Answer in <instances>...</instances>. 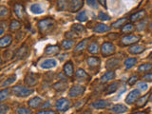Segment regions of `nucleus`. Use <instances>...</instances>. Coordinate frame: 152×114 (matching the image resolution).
<instances>
[{
  "instance_id": "1",
  "label": "nucleus",
  "mask_w": 152,
  "mask_h": 114,
  "mask_svg": "<svg viewBox=\"0 0 152 114\" xmlns=\"http://www.w3.org/2000/svg\"><path fill=\"white\" fill-rule=\"evenodd\" d=\"M54 21L51 18H45L42 20L38 21V28H39V31L42 34H46V33L50 32L52 28H54Z\"/></svg>"
},
{
  "instance_id": "2",
  "label": "nucleus",
  "mask_w": 152,
  "mask_h": 114,
  "mask_svg": "<svg viewBox=\"0 0 152 114\" xmlns=\"http://www.w3.org/2000/svg\"><path fill=\"white\" fill-rule=\"evenodd\" d=\"M33 92L32 88H28L23 86H16L12 88V93L17 97H27Z\"/></svg>"
},
{
  "instance_id": "3",
  "label": "nucleus",
  "mask_w": 152,
  "mask_h": 114,
  "mask_svg": "<svg viewBox=\"0 0 152 114\" xmlns=\"http://www.w3.org/2000/svg\"><path fill=\"white\" fill-rule=\"evenodd\" d=\"M101 51L103 56L112 55L115 52V46L110 42H104L101 47Z\"/></svg>"
},
{
  "instance_id": "4",
  "label": "nucleus",
  "mask_w": 152,
  "mask_h": 114,
  "mask_svg": "<svg viewBox=\"0 0 152 114\" xmlns=\"http://www.w3.org/2000/svg\"><path fill=\"white\" fill-rule=\"evenodd\" d=\"M85 91H86L85 87L80 85H76V86H73V87L69 89V95L71 98H76V97H80L81 95H83Z\"/></svg>"
},
{
  "instance_id": "5",
  "label": "nucleus",
  "mask_w": 152,
  "mask_h": 114,
  "mask_svg": "<svg viewBox=\"0 0 152 114\" xmlns=\"http://www.w3.org/2000/svg\"><path fill=\"white\" fill-rule=\"evenodd\" d=\"M56 109L59 111H66L71 107V102L66 98H61L56 102Z\"/></svg>"
},
{
  "instance_id": "6",
  "label": "nucleus",
  "mask_w": 152,
  "mask_h": 114,
  "mask_svg": "<svg viewBox=\"0 0 152 114\" xmlns=\"http://www.w3.org/2000/svg\"><path fill=\"white\" fill-rule=\"evenodd\" d=\"M141 39L140 35H134V34H130V35H126L122 38V45L124 46H129V45H133L137 43Z\"/></svg>"
},
{
  "instance_id": "7",
  "label": "nucleus",
  "mask_w": 152,
  "mask_h": 114,
  "mask_svg": "<svg viewBox=\"0 0 152 114\" xmlns=\"http://www.w3.org/2000/svg\"><path fill=\"white\" fill-rule=\"evenodd\" d=\"M140 97V90L139 89H134L132 91L129 92V94L127 95L126 98V103L128 104H131L134 102H136Z\"/></svg>"
},
{
  "instance_id": "8",
  "label": "nucleus",
  "mask_w": 152,
  "mask_h": 114,
  "mask_svg": "<svg viewBox=\"0 0 152 114\" xmlns=\"http://www.w3.org/2000/svg\"><path fill=\"white\" fill-rule=\"evenodd\" d=\"M38 82V76L34 73H28L25 77V83L28 87H33Z\"/></svg>"
},
{
  "instance_id": "9",
  "label": "nucleus",
  "mask_w": 152,
  "mask_h": 114,
  "mask_svg": "<svg viewBox=\"0 0 152 114\" xmlns=\"http://www.w3.org/2000/svg\"><path fill=\"white\" fill-rule=\"evenodd\" d=\"M121 64V61L120 59L118 58H111L107 61L106 63V68L107 69H118L119 66Z\"/></svg>"
},
{
  "instance_id": "10",
  "label": "nucleus",
  "mask_w": 152,
  "mask_h": 114,
  "mask_svg": "<svg viewBox=\"0 0 152 114\" xmlns=\"http://www.w3.org/2000/svg\"><path fill=\"white\" fill-rule=\"evenodd\" d=\"M83 1L81 0H74V1H70L69 3V10L71 12H77L78 10H80L83 6Z\"/></svg>"
},
{
  "instance_id": "11",
  "label": "nucleus",
  "mask_w": 152,
  "mask_h": 114,
  "mask_svg": "<svg viewBox=\"0 0 152 114\" xmlns=\"http://www.w3.org/2000/svg\"><path fill=\"white\" fill-rule=\"evenodd\" d=\"M14 12H15L16 16L20 19H23L25 16V8L22 4L20 3H16L14 5Z\"/></svg>"
},
{
  "instance_id": "12",
  "label": "nucleus",
  "mask_w": 152,
  "mask_h": 114,
  "mask_svg": "<svg viewBox=\"0 0 152 114\" xmlns=\"http://www.w3.org/2000/svg\"><path fill=\"white\" fill-rule=\"evenodd\" d=\"M110 106V103L107 100H98V101L94 102L91 104V107L93 108H96V109H99V108H107Z\"/></svg>"
},
{
  "instance_id": "13",
  "label": "nucleus",
  "mask_w": 152,
  "mask_h": 114,
  "mask_svg": "<svg viewBox=\"0 0 152 114\" xmlns=\"http://www.w3.org/2000/svg\"><path fill=\"white\" fill-rule=\"evenodd\" d=\"M12 43V35H5L2 38H0V48H8L11 46Z\"/></svg>"
},
{
  "instance_id": "14",
  "label": "nucleus",
  "mask_w": 152,
  "mask_h": 114,
  "mask_svg": "<svg viewBox=\"0 0 152 114\" xmlns=\"http://www.w3.org/2000/svg\"><path fill=\"white\" fill-rule=\"evenodd\" d=\"M56 65H57L56 60H54V59H47V60L42 62V63L40 64V66L42 69H48L54 68V66H56Z\"/></svg>"
},
{
  "instance_id": "15",
  "label": "nucleus",
  "mask_w": 152,
  "mask_h": 114,
  "mask_svg": "<svg viewBox=\"0 0 152 114\" xmlns=\"http://www.w3.org/2000/svg\"><path fill=\"white\" fill-rule=\"evenodd\" d=\"M44 103L43 102V100L42 98L40 97H33L31 98L30 101H28V106H30V107L31 108H37V107H39L42 106V104Z\"/></svg>"
},
{
  "instance_id": "16",
  "label": "nucleus",
  "mask_w": 152,
  "mask_h": 114,
  "mask_svg": "<svg viewBox=\"0 0 152 114\" xmlns=\"http://www.w3.org/2000/svg\"><path fill=\"white\" fill-rule=\"evenodd\" d=\"M64 73L66 77H72L73 76L74 70H73V65L71 62H68L64 66Z\"/></svg>"
},
{
  "instance_id": "17",
  "label": "nucleus",
  "mask_w": 152,
  "mask_h": 114,
  "mask_svg": "<svg viewBox=\"0 0 152 114\" xmlns=\"http://www.w3.org/2000/svg\"><path fill=\"white\" fill-rule=\"evenodd\" d=\"M145 16V10H142V11H139V12H137L132 14V15L130 16V21L131 22L140 21Z\"/></svg>"
},
{
  "instance_id": "18",
  "label": "nucleus",
  "mask_w": 152,
  "mask_h": 114,
  "mask_svg": "<svg viewBox=\"0 0 152 114\" xmlns=\"http://www.w3.org/2000/svg\"><path fill=\"white\" fill-rule=\"evenodd\" d=\"M75 76H76V79L78 81H84V80H88L89 78V75L86 72V71L82 69H79L76 70V73H75Z\"/></svg>"
},
{
  "instance_id": "19",
  "label": "nucleus",
  "mask_w": 152,
  "mask_h": 114,
  "mask_svg": "<svg viewBox=\"0 0 152 114\" xmlns=\"http://www.w3.org/2000/svg\"><path fill=\"white\" fill-rule=\"evenodd\" d=\"M60 51V47L59 46H48L45 50V53L48 55H54L57 54Z\"/></svg>"
},
{
  "instance_id": "20",
  "label": "nucleus",
  "mask_w": 152,
  "mask_h": 114,
  "mask_svg": "<svg viewBox=\"0 0 152 114\" xmlns=\"http://www.w3.org/2000/svg\"><path fill=\"white\" fill-rule=\"evenodd\" d=\"M114 78H115V72L112 70H109V71H107V72L101 77V82L104 84V83L108 82V81L113 80Z\"/></svg>"
},
{
  "instance_id": "21",
  "label": "nucleus",
  "mask_w": 152,
  "mask_h": 114,
  "mask_svg": "<svg viewBox=\"0 0 152 114\" xmlns=\"http://www.w3.org/2000/svg\"><path fill=\"white\" fill-rule=\"evenodd\" d=\"M111 112L115 113V114H120V113H124L127 110V107L125 106V104H115L110 108Z\"/></svg>"
},
{
  "instance_id": "22",
  "label": "nucleus",
  "mask_w": 152,
  "mask_h": 114,
  "mask_svg": "<svg viewBox=\"0 0 152 114\" xmlns=\"http://www.w3.org/2000/svg\"><path fill=\"white\" fill-rule=\"evenodd\" d=\"M87 62H88V65L90 66V68H96V66H100L101 60H100L98 57L92 56V57H88Z\"/></svg>"
},
{
  "instance_id": "23",
  "label": "nucleus",
  "mask_w": 152,
  "mask_h": 114,
  "mask_svg": "<svg viewBox=\"0 0 152 114\" xmlns=\"http://www.w3.org/2000/svg\"><path fill=\"white\" fill-rule=\"evenodd\" d=\"M145 49L144 46H141V45H135V46H132L129 48L128 51L130 52L131 54H140L144 51Z\"/></svg>"
},
{
  "instance_id": "24",
  "label": "nucleus",
  "mask_w": 152,
  "mask_h": 114,
  "mask_svg": "<svg viewBox=\"0 0 152 114\" xmlns=\"http://www.w3.org/2000/svg\"><path fill=\"white\" fill-rule=\"evenodd\" d=\"M88 42V39H84V40H82L81 42H79L78 44H77V46H76L75 49H74V52H75V53H78V52L83 51L86 49V48H87Z\"/></svg>"
},
{
  "instance_id": "25",
  "label": "nucleus",
  "mask_w": 152,
  "mask_h": 114,
  "mask_svg": "<svg viewBox=\"0 0 152 114\" xmlns=\"http://www.w3.org/2000/svg\"><path fill=\"white\" fill-rule=\"evenodd\" d=\"M108 31H110V28L108 26L104 25V24H98L94 27V31L97 33H103V32H107Z\"/></svg>"
},
{
  "instance_id": "26",
  "label": "nucleus",
  "mask_w": 152,
  "mask_h": 114,
  "mask_svg": "<svg viewBox=\"0 0 152 114\" xmlns=\"http://www.w3.org/2000/svg\"><path fill=\"white\" fill-rule=\"evenodd\" d=\"M137 62H138L137 58H133V57H130V58L126 59L125 63H124V64H125L126 69H131L132 66H134L137 64Z\"/></svg>"
},
{
  "instance_id": "27",
  "label": "nucleus",
  "mask_w": 152,
  "mask_h": 114,
  "mask_svg": "<svg viewBox=\"0 0 152 114\" xmlns=\"http://www.w3.org/2000/svg\"><path fill=\"white\" fill-rule=\"evenodd\" d=\"M30 10H31V12L32 13H34V14H40V13L43 12V9L41 7V5L38 4V3L32 4L31 6V8H30Z\"/></svg>"
},
{
  "instance_id": "28",
  "label": "nucleus",
  "mask_w": 152,
  "mask_h": 114,
  "mask_svg": "<svg viewBox=\"0 0 152 114\" xmlns=\"http://www.w3.org/2000/svg\"><path fill=\"white\" fill-rule=\"evenodd\" d=\"M149 96H150V93H147V94L145 95V96H142V97H141V98L138 99V100H137V103H136L137 107H144L145 104H146L147 100L149 99Z\"/></svg>"
},
{
  "instance_id": "29",
  "label": "nucleus",
  "mask_w": 152,
  "mask_h": 114,
  "mask_svg": "<svg viewBox=\"0 0 152 114\" xmlns=\"http://www.w3.org/2000/svg\"><path fill=\"white\" fill-rule=\"evenodd\" d=\"M88 52L91 54H96L99 52V45L97 42H92L91 44L88 46Z\"/></svg>"
},
{
  "instance_id": "30",
  "label": "nucleus",
  "mask_w": 152,
  "mask_h": 114,
  "mask_svg": "<svg viewBox=\"0 0 152 114\" xmlns=\"http://www.w3.org/2000/svg\"><path fill=\"white\" fill-rule=\"evenodd\" d=\"M118 87H119V82H114L112 83L111 85L108 86V88H107L106 89V93L107 94H111V93H114L118 89Z\"/></svg>"
},
{
  "instance_id": "31",
  "label": "nucleus",
  "mask_w": 152,
  "mask_h": 114,
  "mask_svg": "<svg viewBox=\"0 0 152 114\" xmlns=\"http://www.w3.org/2000/svg\"><path fill=\"white\" fill-rule=\"evenodd\" d=\"M74 45V41L72 39H66V40H64L62 42V48H63L64 50H70L71 48L73 47Z\"/></svg>"
},
{
  "instance_id": "32",
  "label": "nucleus",
  "mask_w": 152,
  "mask_h": 114,
  "mask_svg": "<svg viewBox=\"0 0 152 114\" xmlns=\"http://www.w3.org/2000/svg\"><path fill=\"white\" fill-rule=\"evenodd\" d=\"M126 21H127V18L123 17V18H121V19H119V20L115 21L114 23H112V27H113V28H121V27H124V26H125L126 24Z\"/></svg>"
},
{
  "instance_id": "33",
  "label": "nucleus",
  "mask_w": 152,
  "mask_h": 114,
  "mask_svg": "<svg viewBox=\"0 0 152 114\" xmlns=\"http://www.w3.org/2000/svg\"><path fill=\"white\" fill-rule=\"evenodd\" d=\"M21 28V24L17 20H12L10 24V30L12 31H17Z\"/></svg>"
},
{
  "instance_id": "34",
  "label": "nucleus",
  "mask_w": 152,
  "mask_h": 114,
  "mask_svg": "<svg viewBox=\"0 0 152 114\" xmlns=\"http://www.w3.org/2000/svg\"><path fill=\"white\" fill-rule=\"evenodd\" d=\"M151 69H152V64L150 63L142 64L139 66V69H138V70H139L140 72H147V71H149Z\"/></svg>"
},
{
  "instance_id": "35",
  "label": "nucleus",
  "mask_w": 152,
  "mask_h": 114,
  "mask_svg": "<svg viewBox=\"0 0 152 114\" xmlns=\"http://www.w3.org/2000/svg\"><path fill=\"white\" fill-rule=\"evenodd\" d=\"M134 31V26L132 23H127L125 26L122 28V32L123 33H129Z\"/></svg>"
},
{
  "instance_id": "36",
  "label": "nucleus",
  "mask_w": 152,
  "mask_h": 114,
  "mask_svg": "<svg viewBox=\"0 0 152 114\" xmlns=\"http://www.w3.org/2000/svg\"><path fill=\"white\" fill-rule=\"evenodd\" d=\"M10 94V89L9 88H4L2 90H0V103H2L3 101H5Z\"/></svg>"
},
{
  "instance_id": "37",
  "label": "nucleus",
  "mask_w": 152,
  "mask_h": 114,
  "mask_svg": "<svg viewBox=\"0 0 152 114\" xmlns=\"http://www.w3.org/2000/svg\"><path fill=\"white\" fill-rule=\"evenodd\" d=\"M76 20H78V21H80V22H86V21H88L87 12H86L85 11L79 12V13L77 14V15H76Z\"/></svg>"
},
{
  "instance_id": "38",
  "label": "nucleus",
  "mask_w": 152,
  "mask_h": 114,
  "mask_svg": "<svg viewBox=\"0 0 152 114\" xmlns=\"http://www.w3.org/2000/svg\"><path fill=\"white\" fill-rule=\"evenodd\" d=\"M15 79H16V76L15 75H12L11 77H9V78H7L6 80H5V82L2 84V87L6 88V87H8V86L12 85L14 81H15Z\"/></svg>"
},
{
  "instance_id": "39",
  "label": "nucleus",
  "mask_w": 152,
  "mask_h": 114,
  "mask_svg": "<svg viewBox=\"0 0 152 114\" xmlns=\"http://www.w3.org/2000/svg\"><path fill=\"white\" fill-rule=\"evenodd\" d=\"M53 88H54L56 90H58V91H61V90L66 89V84L64 83L63 81H61V82H58V83L54 84V85H53Z\"/></svg>"
},
{
  "instance_id": "40",
  "label": "nucleus",
  "mask_w": 152,
  "mask_h": 114,
  "mask_svg": "<svg viewBox=\"0 0 152 114\" xmlns=\"http://www.w3.org/2000/svg\"><path fill=\"white\" fill-rule=\"evenodd\" d=\"M69 3L68 1H58L57 2V6H58V9L61 10V11H65V10L69 9Z\"/></svg>"
},
{
  "instance_id": "41",
  "label": "nucleus",
  "mask_w": 152,
  "mask_h": 114,
  "mask_svg": "<svg viewBox=\"0 0 152 114\" xmlns=\"http://www.w3.org/2000/svg\"><path fill=\"white\" fill-rule=\"evenodd\" d=\"M72 31H74V33H82L85 31V28L80 24H76V25L72 26Z\"/></svg>"
},
{
  "instance_id": "42",
  "label": "nucleus",
  "mask_w": 152,
  "mask_h": 114,
  "mask_svg": "<svg viewBox=\"0 0 152 114\" xmlns=\"http://www.w3.org/2000/svg\"><path fill=\"white\" fill-rule=\"evenodd\" d=\"M17 112H18L19 114H31V113H32V111L31 110L30 108L25 107H18Z\"/></svg>"
},
{
  "instance_id": "43",
  "label": "nucleus",
  "mask_w": 152,
  "mask_h": 114,
  "mask_svg": "<svg viewBox=\"0 0 152 114\" xmlns=\"http://www.w3.org/2000/svg\"><path fill=\"white\" fill-rule=\"evenodd\" d=\"M98 18L100 19V20H102V21H108V20H110V17H109L107 13H104L103 12H99Z\"/></svg>"
},
{
  "instance_id": "44",
  "label": "nucleus",
  "mask_w": 152,
  "mask_h": 114,
  "mask_svg": "<svg viewBox=\"0 0 152 114\" xmlns=\"http://www.w3.org/2000/svg\"><path fill=\"white\" fill-rule=\"evenodd\" d=\"M10 110V107L6 104H0V114H6Z\"/></svg>"
},
{
  "instance_id": "45",
  "label": "nucleus",
  "mask_w": 152,
  "mask_h": 114,
  "mask_svg": "<svg viewBox=\"0 0 152 114\" xmlns=\"http://www.w3.org/2000/svg\"><path fill=\"white\" fill-rule=\"evenodd\" d=\"M24 51H25V52H28V50H27V47H26V46L22 47L21 49L18 50L17 54H18V56H19V58H23V57H25V55H26L27 53H24Z\"/></svg>"
},
{
  "instance_id": "46",
  "label": "nucleus",
  "mask_w": 152,
  "mask_h": 114,
  "mask_svg": "<svg viewBox=\"0 0 152 114\" xmlns=\"http://www.w3.org/2000/svg\"><path fill=\"white\" fill-rule=\"evenodd\" d=\"M9 13V10L5 7H1L0 8V17H5L7 16Z\"/></svg>"
},
{
  "instance_id": "47",
  "label": "nucleus",
  "mask_w": 152,
  "mask_h": 114,
  "mask_svg": "<svg viewBox=\"0 0 152 114\" xmlns=\"http://www.w3.org/2000/svg\"><path fill=\"white\" fill-rule=\"evenodd\" d=\"M138 88H139V90H142V91H145V90H146L147 88H148V86H147L146 83L142 82V83H139V84H138Z\"/></svg>"
},
{
  "instance_id": "48",
  "label": "nucleus",
  "mask_w": 152,
  "mask_h": 114,
  "mask_svg": "<svg viewBox=\"0 0 152 114\" xmlns=\"http://www.w3.org/2000/svg\"><path fill=\"white\" fill-rule=\"evenodd\" d=\"M137 80H138V76L137 75L131 76V77L129 78V80H128V85H129V86H133V85H134L137 82Z\"/></svg>"
},
{
  "instance_id": "49",
  "label": "nucleus",
  "mask_w": 152,
  "mask_h": 114,
  "mask_svg": "<svg viewBox=\"0 0 152 114\" xmlns=\"http://www.w3.org/2000/svg\"><path fill=\"white\" fill-rule=\"evenodd\" d=\"M87 3H88L91 8H93V9H97L98 6H99V2H98V1H90V0H88Z\"/></svg>"
},
{
  "instance_id": "50",
  "label": "nucleus",
  "mask_w": 152,
  "mask_h": 114,
  "mask_svg": "<svg viewBox=\"0 0 152 114\" xmlns=\"http://www.w3.org/2000/svg\"><path fill=\"white\" fill-rule=\"evenodd\" d=\"M36 114H58V113L54 110H41L38 111Z\"/></svg>"
},
{
  "instance_id": "51",
  "label": "nucleus",
  "mask_w": 152,
  "mask_h": 114,
  "mask_svg": "<svg viewBox=\"0 0 152 114\" xmlns=\"http://www.w3.org/2000/svg\"><path fill=\"white\" fill-rule=\"evenodd\" d=\"M146 23H147V21H146V20H145V22L140 23L139 25H138L137 30H138V31H142V30H145V26H146Z\"/></svg>"
},
{
  "instance_id": "52",
  "label": "nucleus",
  "mask_w": 152,
  "mask_h": 114,
  "mask_svg": "<svg viewBox=\"0 0 152 114\" xmlns=\"http://www.w3.org/2000/svg\"><path fill=\"white\" fill-rule=\"evenodd\" d=\"M142 79L145 80V81H152V72H149L147 74H145Z\"/></svg>"
},
{
  "instance_id": "53",
  "label": "nucleus",
  "mask_w": 152,
  "mask_h": 114,
  "mask_svg": "<svg viewBox=\"0 0 152 114\" xmlns=\"http://www.w3.org/2000/svg\"><path fill=\"white\" fill-rule=\"evenodd\" d=\"M50 107V104L49 102L43 103V104H42V106H41V107H43V108H45V107Z\"/></svg>"
},
{
  "instance_id": "54",
  "label": "nucleus",
  "mask_w": 152,
  "mask_h": 114,
  "mask_svg": "<svg viewBox=\"0 0 152 114\" xmlns=\"http://www.w3.org/2000/svg\"><path fill=\"white\" fill-rule=\"evenodd\" d=\"M4 28H0V36H2L3 34H4Z\"/></svg>"
},
{
  "instance_id": "55",
  "label": "nucleus",
  "mask_w": 152,
  "mask_h": 114,
  "mask_svg": "<svg viewBox=\"0 0 152 114\" xmlns=\"http://www.w3.org/2000/svg\"><path fill=\"white\" fill-rule=\"evenodd\" d=\"M82 114H91V111H90V110H86Z\"/></svg>"
},
{
  "instance_id": "56",
  "label": "nucleus",
  "mask_w": 152,
  "mask_h": 114,
  "mask_svg": "<svg viewBox=\"0 0 152 114\" xmlns=\"http://www.w3.org/2000/svg\"><path fill=\"white\" fill-rule=\"evenodd\" d=\"M132 114H146L145 111H141V112H136V113H132Z\"/></svg>"
},
{
  "instance_id": "57",
  "label": "nucleus",
  "mask_w": 152,
  "mask_h": 114,
  "mask_svg": "<svg viewBox=\"0 0 152 114\" xmlns=\"http://www.w3.org/2000/svg\"><path fill=\"white\" fill-rule=\"evenodd\" d=\"M149 99H150V101L152 102V93L150 94V96H149Z\"/></svg>"
},
{
  "instance_id": "58",
  "label": "nucleus",
  "mask_w": 152,
  "mask_h": 114,
  "mask_svg": "<svg viewBox=\"0 0 152 114\" xmlns=\"http://www.w3.org/2000/svg\"><path fill=\"white\" fill-rule=\"evenodd\" d=\"M150 28L152 30V22H151V24H150Z\"/></svg>"
},
{
  "instance_id": "59",
  "label": "nucleus",
  "mask_w": 152,
  "mask_h": 114,
  "mask_svg": "<svg viewBox=\"0 0 152 114\" xmlns=\"http://www.w3.org/2000/svg\"><path fill=\"white\" fill-rule=\"evenodd\" d=\"M2 64V61H1V58H0V65Z\"/></svg>"
}]
</instances>
